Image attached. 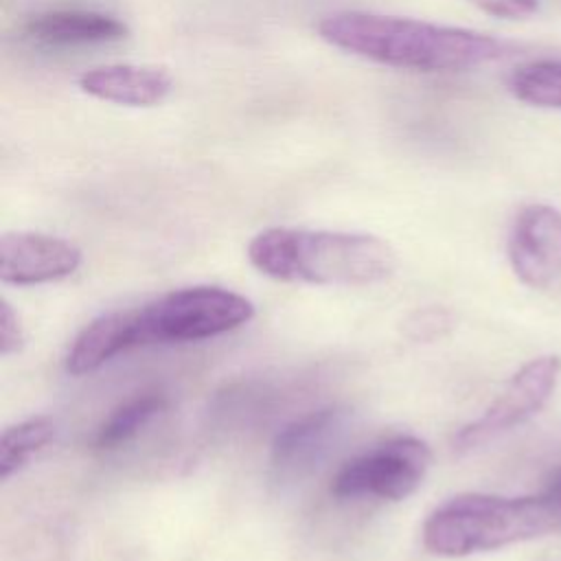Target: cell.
<instances>
[{"label": "cell", "instance_id": "cell-1", "mask_svg": "<svg viewBox=\"0 0 561 561\" xmlns=\"http://www.w3.org/2000/svg\"><path fill=\"white\" fill-rule=\"evenodd\" d=\"M316 31L333 48L412 72H465L508 53V44L489 33L373 11L329 13Z\"/></svg>", "mask_w": 561, "mask_h": 561}, {"label": "cell", "instance_id": "cell-2", "mask_svg": "<svg viewBox=\"0 0 561 561\" xmlns=\"http://www.w3.org/2000/svg\"><path fill=\"white\" fill-rule=\"evenodd\" d=\"M248 259L270 278L309 285H375L397 270V252L375 234L289 226L254 234Z\"/></svg>", "mask_w": 561, "mask_h": 561}, {"label": "cell", "instance_id": "cell-3", "mask_svg": "<svg viewBox=\"0 0 561 561\" xmlns=\"http://www.w3.org/2000/svg\"><path fill=\"white\" fill-rule=\"evenodd\" d=\"M559 533L543 495L504 497L460 493L440 504L423 524V546L438 557H467Z\"/></svg>", "mask_w": 561, "mask_h": 561}, {"label": "cell", "instance_id": "cell-4", "mask_svg": "<svg viewBox=\"0 0 561 561\" xmlns=\"http://www.w3.org/2000/svg\"><path fill=\"white\" fill-rule=\"evenodd\" d=\"M140 342H199L228 333L254 316V305L230 289L195 285L138 307Z\"/></svg>", "mask_w": 561, "mask_h": 561}, {"label": "cell", "instance_id": "cell-5", "mask_svg": "<svg viewBox=\"0 0 561 561\" xmlns=\"http://www.w3.org/2000/svg\"><path fill=\"white\" fill-rule=\"evenodd\" d=\"M430 465L432 451L421 438L397 436L344 462L331 480V495L399 502L421 486Z\"/></svg>", "mask_w": 561, "mask_h": 561}, {"label": "cell", "instance_id": "cell-6", "mask_svg": "<svg viewBox=\"0 0 561 561\" xmlns=\"http://www.w3.org/2000/svg\"><path fill=\"white\" fill-rule=\"evenodd\" d=\"M561 377V357L541 355L524 364L495 401L471 423L462 425L454 436L458 451L476 449L537 414L552 397Z\"/></svg>", "mask_w": 561, "mask_h": 561}, {"label": "cell", "instance_id": "cell-7", "mask_svg": "<svg viewBox=\"0 0 561 561\" xmlns=\"http://www.w3.org/2000/svg\"><path fill=\"white\" fill-rule=\"evenodd\" d=\"M506 254L526 287H554L561 280V210L550 204L524 206L511 224Z\"/></svg>", "mask_w": 561, "mask_h": 561}, {"label": "cell", "instance_id": "cell-8", "mask_svg": "<svg viewBox=\"0 0 561 561\" xmlns=\"http://www.w3.org/2000/svg\"><path fill=\"white\" fill-rule=\"evenodd\" d=\"M81 265V250L57 234L15 230L0 239V278L11 285L61 280Z\"/></svg>", "mask_w": 561, "mask_h": 561}, {"label": "cell", "instance_id": "cell-9", "mask_svg": "<svg viewBox=\"0 0 561 561\" xmlns=\"http://www.w3.org/2000/svg\"><path fill=\"white\" fill-rule=\"evenodd\" d=\"M127 24L105 11L61 7L35 13L24 24V35L46 48H77L99 46L125 39Z\"/></svg>", "mask_w": 561, "mask_h": 561}, {"label": "cell", "instance_id": "cell-10", "mask_svg": "<svg viewBox=\"0 0 561 561\" xmlns=\"http://www.w3.org/2000/svg\"><path fill=\"white\" fill-rule=\"evenodd\" d=\"M77 83L88 96L125 107H153L173 90L169 70L147 64L94 66L83 70Z\"/></svg>", "mask_w": 561, "mask_h": 561}, {"label": "cell", "instance_id": "cell-11", "mask_svg": "<svg viewBox=\"0 0 561 561\" xmlns=\"http://www.w3.org/2000/svg\"><path fill=\"white\" fill-rule=\"evenodd\" d=\"M140 344L136 309L103 313L85 324L75 337L66 355V370L77 377L92 373L118 353Z\"/></svg>", "mask_w": 561, "mask_h": 561}, {"label": "cell", "instance_id": "cell-12", "mask_svg": "<svg viewBox=\"0 0 561 561\" xmlns=\"http://www.w3.org/2000/svg\"><path fill=\"white\" fill-rule=\"evenodd\" d=\"M344 421V410L329 405L311 410L287 423L272 443V467L278 471H298L307 467L333 438Z\"/></svg>", "mask_w": 561, "mask_h": 561}, {"label": "cell", "instance_id": "cell-13", "mask_svg": "<svg viewBox=\"0 0 561 561\" xmlns=\"http://www.w3.org/2000/svg\"><path fill=\"white\" fill-rule=\"evenodd\" d=\"M506 88L526 105L561 110V59H535L517 66L508 75Z\"/></svg>", "mask_w": 561, "mask_h": 561}, {"label": "cell", "instance_id": "cell-14", "mask_svg": "<svg viewBox=\"0 0 561 561\" xmlns=\"http://www.w3.org/2000/svg\"><path fill=\"white\" fill-rule=\"evenodd\" d=\"M167 408V399L160 392H142L125 403H121L96 430V449H116L131 440L156 414Z\"/></svg>", "mask_w": 561, "mask_h": 561}, {"label": "cell", "instance_id": "cell-15", "mask_svg": "<svg viewBox=\"0 0 561 561\" xmlns=\"http://www.w3.org/2000/svg\"><path fill=\"white\" fill-rule=\"evenodd\" d=\"M55 423L48 416L20 421L2 432L0 438V480H9L55 438Z\"/></svg>", "mask_w": 561, "mask_h": 561}, {"label": "cell", "instance_id": "cell-16", "mask_svg": "<svg viewBox=\"0 0 561 561\" xmlns=\"http://www.w3.org/2000/svg\"><path fill=\"white\" fill-rule=\"evenodd\" d=\"M478 11L500 20H526L539 11V0H467Z\"/></svg>", "mask_w": 561, "mask_h": 561}, {"label": "cell", "instance_id": "cell-17", "mask_svg": "<svg viewBox=\"0 0 561 561\" xmlns=\"http://www.w3.org/2000/svg\"><path fill=\"white\" fill-rule=\"evenodd\" d=\"M24 346V329L20 316L7 298L0 300V355H13Z\"/></svg>", "mask_w": 561, "mask_h": 561}, {"label": "cell", "instance_id": "cell-18", "mask_svg": "<svg viewBox=\"0 0 561 561\" xmlns=\"http://www.w3.org/2000/svg\"><path fill=\"white\" fill-rule=\"evenodd\" d=\"M541 495H543V497L548 500V504L552 506L554 517H557V522H559V533H561V469H557V471L550 476V480H548V484H546V489H543Z\"/></svg>", "mask_w": 561, "mask_h": 561}]
</instances>
